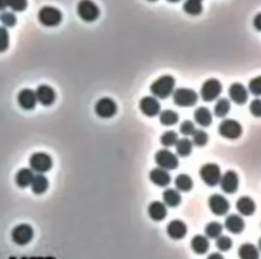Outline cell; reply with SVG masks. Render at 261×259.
I'll return each mask as SVG.
<instances>
[{
	"instance_id": "1",
	"label": "cell",
	"mask_w": 261,
	"mask_h": 259,
	"mask_svg": "<svg viewBox=\"0 0 261 259\" xmlns=\"http://www.w3.org/2000/svg\"><path fill=\"white\" fill-rule=\"evenodd\" d=\"M174 84H176V81H174V76L163 75L156 81H153V84L150 85V92L153 93L156 98L164 99L174 93Z\"/></svg>"
},
{
	"instance_id": "2",
	"label": "cell",
	"mask_w": 261,
	"mask_h": 259,
	"mask_svg": "<svg viewBox=\"0 0 261 259\" xmlns=\"http://www.w3.org/2000/svg\"><path fill=\"white\" fill-rule=\"evenodd\" d=\"M62 19V14L59 9L54 6H44L38 11V20L41 24L46 27H55L60 24Z\"/></svg>"
},
{
	"instance_id": "3",
	"label": "cell",
	"mask_w": 261,
	"mask_h": 259,
	"mask_svg": "<svg viewBox=\"0 0 261 259\" xmlns=\"http://www.w3.org/2000/svg\"><path fill=\"white\" fill-rule=\"evenodd\" d=\"M76 11L84 22H94L100 17L98 6L96 5L92 0H80Z\"/></svg>"
},
{
	"instance_id": "4",
	"label": "cell",
	"mask_w": 261,
	"mask_h": 259,
	"mask_svg": "<svg viewBox=\"0 0 261 259\" xmlns=\"http://www.w3.org/2000/svg\"><path fill=\"white\" fill-rule=\"evenodd\" d=\"M174 102L176 106L192 107L198 102V94L195 90L188 88H180L174 92Z\"/></svg>"
},
{
	"instance_id": "5",
	"label": "cell",
	"mask_w": 261,
	"mask_h": 259,
	"mask_svg": "<svg viewBox=\"0 0 261 259\" xmlns=\"http://www.w3.org/2000/svg\"><path fill=\"white\" fill-rule=\"evenodd\" d=\"M199 174L204 181V183L210 187L216 186L220 181V169H219L218 165L213 164V163L202 165L199 170Z\"/></svg>"
},
{
	"instance_id": "6",
	"label": "cell",
	"mask_w": 261,
	"mask_h": 259,
	"mask_svg": "<svg viewBox=\"0 0 261 259\" xmlns=\"http://www.w3.org/2000/svg\"><path fill=\"white\" fill-rule=\"evenodd\" d=\"M222 92V84L216 79H208L204 81L202 85V90H200V95L205 102H212V100L216 99Z\"/></svg>"
},
{
	"instance_id": "7",
	"label": "cell",
	"mask_w": 261,
	"mask_h": 259,
	"mask_svg": "<svg viewBox=\"0 0 261 259\" xmlns=\"http://www.w3.org/2000/svg\"><path fill=\"white\" fill-rule=\"evenodd\" d=\"M218 132L219 135H222L226 139L234 140L241 136L242 127L236 120H224L219 125Z\"/></svg>"
},
{
	"instance_id": "8",
	"label": "cell",
	"mask_w": 261,
	"mask_h": 259,
	"mask_svg": "<svg viewBox=\"0 0 261 259\" xmlns=\"http://www.w3.org/2000/svg\"><path fill=\"white\" fill-rule=\"evenodd\" d=\"M30 165L31 169L34 172L42 174V173L48 172L52 167V160H51L50 155L45 153H36L31 156L30 159Z\"/></svg>"
},
{
	"instance_id": "9",
	"label": "cell",
	"mask_w": 261,
	"mask_h": 259,
	"mask_svg": "<svg viewBox=\"0 0 261 259\" xmlns=\"http://www.w3.org/2000/svg\"><path fill=\"white\" fill-rule=\"evenodd\" d=\"M34 238V229L27 224H20V225L16 226L12 232V239L13 242L17 243L18 246H26Z\"/></svg>"
},
{
	"instance_id": "10",
	"label": "cell",
	"mask_w": 261,
	"mask_h": 259,
	"mask_svg": "<svg viewBox=\"0 0 261 259\" xmlns=\"http://www.w3.org/2000/svg\"><path fill=\"white\" fill-rule=\"evenodd\" d=\"M154 159L156 163L158 164V167L164 170H172L178 167V159H177V156L170 150H160L156 154Z\"/></svg>"
},
{
	"instance_id": "11",
	"label": "cell",
	"mask_w": 261,
	"mask_h": 259,
	"mask_svg": "<svg viewBox=\"0 0 261 259\" xmlns=\"http://www.w3.org/2000/svg\"><path fill=\"white\" fill-rule=\"evenodd\" d=\"M94 111L97 116L102 118H110L115 116L118 112V106L111 98H102L96 103Z\"/></svg>"
},
{
	"instance_id": "12",
	"label": "cell",
	"mask_w": 261,
	"mask_h": 259,
	"mask_svg": "<svg viewBox=\"0 0 261 259\" xmlns=\"http://www.w3.org/2000/svg\"><path fill=\"white\" fill-rule=\"evenodd\" d=\"M220 187L226 193H234L238 188V177L234 172L228 170L223 176H220Z\"/></svg>"
},
{
	"instance_id": "13",
	"label": "cell",
	"mask_w": 261,
	"mask_h": 259,
	"mask_svg": "<svg viewBox=\"0 0 261 259\" xmlns=\"http://www.w3.org/2000/svg\"><path fill=\"white\" fill-rule=\"evenodd\" d=\"M139 107H140V111L148 117H154L160 111V104L156 97H144L140 100Z\"/></svg>"
},
{
	"instance_id": "14",
	"label": "cell",
	"mask_w": 261,
	"mask_h": 259,
	"mask_svg": "<svg viewBox=\"0 0 261 259\" xmlns=\"http://www.w3.org/2000/svg\"><path fill=\"white\" fill-rule=\"evenodd\" d=\"M209 207L213 211V214L222 216L226 215L230 210V204H228L227 198H224L220 195H213L209 198Z\"/></svg>"
},
{
	"instance_id": "15",
	"label": "cell",
	"mask_w": 261,
	"mask_h": 259,
	"mask_svg": "<svg viewBox=\"0 0 261 259\" xmlns=\"http://www.w3.org/2000/svg\"><path fill=\"white\" fill-rule=\"evenodd\" d=\"M34 94H36L37 102H40L42 106H51L55 102V97H56L52 88L48 85H40Z\"/></svg>"
},
{
	"instance_id": "16",
	"label": "cell",
	"mask_w": 261,
	"mask_h": 259,
	"mask_svg": "<svg viewBox=\"0 0 261 259\" xmlns=\"http://www.w3.org/2000/svg\"><path fill=\"white\" fill-rule=\"evenodd\" d=\"M18 104L22 107L23 109H34L36 107L37 99H36V94H34V90L31 89H22L20 93H18Z\"/></svg>"
},
{
	"instance_id": "17",
	"label": "cell",
	"mask_w": 261,
	"mask_h": 259,
	"mask_svg": "<svg viewBox=\"0 0 261 259\" xmlns=\"http://www.w3.org/2000/svg\"><path fill=\"white\" fill-rule=\"evenodd\" d=\"M228 93H230V99L237 104H244L247 102V98H248V93H247L246 88L240 83L232 84L230 86Z\"/></svg>"
},
{
	"instance_id": "18",
	"label": "cell",
	"mask_w": 261,
	"mask_h": 259,
	"mask_svg": "<svg viewBox=\"0 0 261 259\" xmlns=\"http://www.w3.org/2000/svg\"><path fill=\"white\" fill-rule=\"evenodd\" d=\"M149 178L156 186L160 187H166L168 186L170 182H171V176L167 170L162 169V168H156V169H152L150 174H149Z\"/></svg>"
},
{
	"instance_id": "19",
	"label": "cell",
	"mask_w": 261,
	"mask_h": 259,
	"mask_svg": "<svg viewBox=\"0 0 261 259\" xmlns=\"http://www.w3.org/2000/svg\"><path fill=\"white\" fill-rule=\"evenodd\" d=\"M224 226L228 232L233 233V234H240V233L244 232V221L241 216L233 214L227 216V219L224 221Z\"/></svg>"
},
{
	"instance_id": "20",
	"label": "cell",
	"mask_w": 261,
	"mask_h": 259,
	"mask_svg": "<svg viewBox=\"0 0 261 259\" xmlns=\"http://www.w3.org/2000/svg\"><path fill=\"white\" fill-rule=\"evenodd\" d=\"M188 233V228H186L185 224L180 220H174L168 224L167 226V234L174 240L182 239Z\"/></svg>"
},
{
	"instance_id": "21",
	"label": "cell",
	"mask_w": 261,
	"mask_h": 259,
	"mask_svg": "<svg viewBox=\"0 0 261 259\" xmlns=\"http://www.w3.org/2000/svg\"><path fill=\"white\" fill-rule=\"evenodd\" d=\"M148 214L154 221H162L167 215L166 205L160 202V201H154V202L149 205Z\"/></svg>"
},
{
	"instance_id": "22",
	"label": "cell",
	"mask_w": 261,
	"mask_h": 259,
	"mask_svg": "<svg viewBox=\"0 0 261 259\" xmlns=\"http://www.w3.org/2000/svg\"><path fill=\"white\" fill-rule=\"evenodd\" d=\"M236 207H237V211H238L241 215H244V216H251L256 210V205L255 202H254L252 198L246 197V196L238 198Z\"/></svg>"
},
{
	"instance_id": "23",
	"label": "cell",
	"mask_w": 261,
	"mask_h": 259,
	"mask_svg": "<svg viewBox=\"0 0 261 259\" xmlns=\"http://www.w3.org/2000/svg\"><path fill=\"white\" fill-rule=\"evenodd\" d=\"M194 118L196 121V123H199L202 127H208L213 122L210 111L206 107H199V108H196V111L194 113Z\"/></svg>"
},
{
	"instance_id": "24",
	"label": "cell",
	"mask_w": 261,
	"mask_h": 259,
	"mask_svg": "<svg viewBox=\"0 0 261 259\" xmlns=\"http://www.w3.org/2000/svg\"><path fill=\"white\" fill-rule=\"evenodd\" d=\"M191 248L196 254H205L209 249L208 238L202 237V235H196L191 240Z\"/></svg>"
},
{
	"instance_id": "25",
	"label": "cell",
	"mask_w": 261,
	"mask_h": 259,
	"mask_svg": "<svg viewBox=\"0 0 261 259\" xmlns=\"http://www.w3.org/2000/svg\"><path fill=\"white\" fill-rule=\"evenodd\" d=\"M31 187L34 195H42L48 187V178H46L45 176H42V174H37V176L34 177V179H32Z\"/></svg>"
},
{
	"instance_id": "26",
	"label": "cell",
	"mask_w": 261,
	"mask_h": 259,
	"mask_svg": "<svg viewBox=\"0 0 261 259\" xmlns=\"http://www.w3.org/2000/svg\"><path fill=\"white\" fill-rule=\"evenodd\" d=\"M163 201H164V205H167V206L176 207L181 204V196L176 190L168 188V190L163 192Z\"/></svg>"
},
{
	"instance_id": "27",
	"label": "cell",
	"mask_w": 261,
	"mask_h": 259,
	"mask_svg": "<svg viewBox=\"0 0 261 259\" xmlns=\"http://www.w3.org/2000/svg\"><path fill=\"white\" fill-rule=\"evenodd\" d=\"M240 259H258V251L252 244H242L238 249Z\"/></svg>"
},
{
	"instance_id": "28",
	"label": "cell",
	"mask_w": 261,
	"mask_h": 259,
	"mask_svg": "<svg viewBox=\"0 0 261 259\" xmlns=\"http://www.w3.org/2000/svg\"><path fill=\"white\" fill-rule=\"evenodd\" d=\"M34 173H32L31 169H20V172L17 173V176H16V183L18 184L20 187H27L31 184L32 179H34Z\"/></svg>"
},
{
	"instance_id": "29",
	"label": "cell",
	"mask_w": 261,
	"mask_h": 259,
	"mask_svg": "<svg viewBox=\"0 0 261 259\" xmlns=\"http://www.w3.org/2000/svg\"><path fill=\"white\" fill-rule=\"evenodd\" d=\"M174 184H176V188L178 191H182V192H188V191L192 188V179L188 176V174H180L177 176L174 179Z\"/></svg>"
},
{
	"instance_id": "30",
	"label": "cell",
	"mask_w": 261,
	"mask_h": 259,
	"mask_svg": "<svg viewBox=\"0 0 261 259\" xmlns=\"http://www.w3.org/2000/svg\"><path fill=\"white\" fill-rule=\"evenodd\" d=\"M230 109V100L226 99V98H220V99L216 102V106H214V113H216V117L222 118L227 116Z\"/></svg>"
},
{
	"instance_id": "31",
	"label": "cell",
	"mask_w": 261,
	"mask_h": 259,
	"mask_svg": "<svg viewBox=\"0 0 261 259\" xmlns=\"http://www.w3.org/2000/svg\"><path fill=\"white\" fill-rule=\"evenodd\" d=\"M176 151L180 156H188L191 154L192 150V142L188 139H180L176 142Z\"/></svg>"
},
{
	"instance_id": "32",
	"label": "cell",
	"mask_w": 261,
	"mask_h": 259,
	"mask_svg": "<svg viewBox=\"0 0 261 259\" xmlns=\"http://www.w3.org/2000/svg\"><path fill=\"white\" fill-rule=\"evenodd\" d=\"M160 121L162 125L172 126L174 125V123H177V121H178V114H177L176 112L171 111V109H166V111L160 112Z\"/></svg>"
},
{
	"instance_id": "33",
	"label": "cell",
	"mask_w": 261,
	"mask_h": 259,
	"mask_svg": "<svg viewBox=\"0 0 261 259\" xmlns=\"http://www.w3.org/2000/svg\"><path fill=\"white\" fill-rule=\"evenodd\" d=\"M222 232H223V226L219 223H216V221L208 224V225L205 226V234H206V237L208 238H210V239H216L219 235L222 234Z\"/></svg>"
},
{
	"instance_id": "34",
	"label": "cell",
	"mask_w": 261,
	"mask_h": 259,
	"mask_svg": "<svg viewBox=\"0 0 261 259\" xmlns=\"http://www.w3.org/2000/svg\"><path fill=\"white\" fill-rule=\"evenodd\" d=\"M184 10L190 15H198L202 11V6L200 1H194V0H186L184 4Z\"/></svg>"
},
{
	"instance_id": "35",
	"label": "cell",
	"mask_w": 261,
	"mask_h": 259,
	"mask_svg": "<svg viewBox=\"0 0 261 259\" xmlns=\"http://www.w3.org/2000/svg\"><path fill=\"white\" fill-rule=\"evenodd\" d=\"M177 140H178V136L174 131H167L162 135L160 137V142H162L163 146H167V148H171V146L176 145Z\"/></svg>"
},
{
	"instance_id": "36",
	"label": "cell",
	"mask_w": 261,
	"mask_h": 259,
	"mask_svg": "<svg viewBox=\"0 0 261 259\" xmlns=\"http://www.w3.org/2000/svg\"><path fill=\"white\" fill-rule=\"evenodd\" d=\"M192 142L196 146H204L208 142V135L202 130H195V132L192 134Z\"/></svg>"
},
{
	"instance_id": "37",
	"label": "cell",
	"mask_w": 261,
	"mask_h": 259,
	"mask_svg": "<svg viewBox=\"0 0 261 259\" xmlns=\"http://www.w3.org/2000/svg\"><path fill=\"white\" fill-rule=\"evenodd\" d=\"M216 246L219 251L227 252L232 248V240H230V238L228 237H222V235H219V237L216 238Z\"/></svg>"
},
{
	"instance_id": "38",
	"label": "cell",
	"mask_w": 261,
	"mask_h": 259,
	"mask_svg": "<svg viewBox=\"0 0 261 259\" xmlns=\"http://www.w3.org/2000/svg\"><path fill=\"white\" fill-rule=\"evenodd\" d=\"M9 46V33L6 31V28L0 27V52H4V51L8 48Z\"/></svg>"
},
{
	"instance_id": "39",
	"label": "cell",
	"mask_w": 261,
	"mask_h": 259,
	"mask_svg": "<svg viewBox=\"0 0 261 259\" xmlns=\"http://www.w3.org/2000/svg\"><path fill=\"white\" fill-rule=\"evenodd\" d=\"M0 20H2V23H3L6 27H13V25H16V23H17V18H16L14 14L9 13V11H6V13L2 14V15H0Z\"/></svg>"
},
{
	"instance_id": "40",
	"label": "cell",
	"mask_w": 261,
	"mask_h": 259,
	"mask_svg": "<svg viewBox=\"0 0 261 259\" xmlns=\"http://www.w3.org/2000/svg\"><path fill=\"white\" fill-rule=\"evenodd\" d=\"M8 6L14 11H23L27 8V0H8Z\"/></svg>"
},
{
	"instance_id": "41",
	"label": "cell",
	"mask_w": 261,
	"mask_h": 259,
	"mask_svg": "<svg viewBox=\"0 0 261 259\" xmlns=\"http://www.w3.org/2000/svg\"><path fill=\"white\" fill-rule=\"evenodd\" d=\"M180 131L185 136H190L195 132V125L191 121H184L180 126Z\"/></svg>"
},
{
	"instance_id": "42",
	"label": "cell",
	"mask_w": 261,
	"mask_h": 259,
	"mask_svg": "<svg viewBox=\"0 0 261 259\" xmlns=\"http://www.w3.org/2000/svg\"><path fill=\"white\" fill-rule=\"evenodd\" d=\"M248 89H250V92L252 93V94H255V95L261 94V78L260 76H258V78L252 79V80L250 81V84H248Z\"/></svg>"
},
{
	"instance_id": "43",
	"label": "cell",
	"mask_w": 261,
	"mask_h": 259,
	"mask_svg": "<svg viewBox=\"0 0 261 259\" xmlns=\"http://www.w3.org/2000/svg\"><path fill=\"white\" fill-rule=\"evenodd\" d=\"M250 112L255 116V117H260L261 116V102L260 99H255L250 106Z\"/></svg>"
},
{
	"instance_id": "44",
	"label": "cell",
	"mask_w": 261,
	"mask_h": 259,
	"mask_svg": "<svg viewBox=\"0 0 261 259\" xmlns=\"http://www.w3.org/2000/svg\"><path fill=\"white\" fill-rule=\"evenodd\" d=\"M208 259H224V257L219 253H213L208 257Z\"/></svg>"
},
{
	"instance_id": "45",
	"label": "cell",
	"mask_w": 261,
	"mask_h": 259,
	"mask_svg": "<svg viewBox=\"0 0 261 259\" xmlns=\"http://www.w3.org/2000/svg\"><path fill=\"white\" fill-rule=\"evenodd\" d=\"M6 6H8V0H0V10H4Z\"/></svg>"
},
{
	"instance_id": "46",
	"label": "cell",
	"mask_w": 261,
	"mask_h": 259,
	"mask_svg": "<svg viewBox=\"0 0 261 259\" xmlns=\"http://www.w3.org/2000/svg\"><path fill=\"white\" fill-rule=\"evenodd\" d=\"M260 18H261V15H260V14H258V17H256V22H255V24H256V29H258V31H260V29H261L260 24H258V20H260Z\"/></svg>"
},
{
	"instance_id": "47",
	"label": "cell",
	"mask_w": 261,
	"mask_h": 259,
	"mask_svg": "<svg viewBox=\"0 0 261 259\" xmlns=\"http://www.w3.org/2000/svg\"><path fill=\"white\" fill-rule=\"evenodd\" d=\"M168 1H171V3H176V1H180V0H168Z\"/></svg>"
},
{
	"instance_id": "48",
	"label": "cell",
	"mask_w": 261,
	"mask_h": 259,
	"mask_svg": "<svg viewBox=\"0 0 261 259\" xmlns=\"http://www.w3.org/2000/svg\"><path fill=\"white\" fill-rule=\"evenodd\" d=\"M194 1H200V3H202V0H194Z\"/></svg>"
},
{
	"instance_id": "49",
	"label": "cell",
	"mask_w": 261,
	"mask_h": 259,
	"mask_svg": "<svg viewBox=\"0 0 261 259\" xmlns=\"http://www.w3.org/2000/svg\"><path fill=\"white\" fill-rule=\"evenodd\" d=\"M149 1H156V0H149Z\"/></svg>"
}]
</instances>
